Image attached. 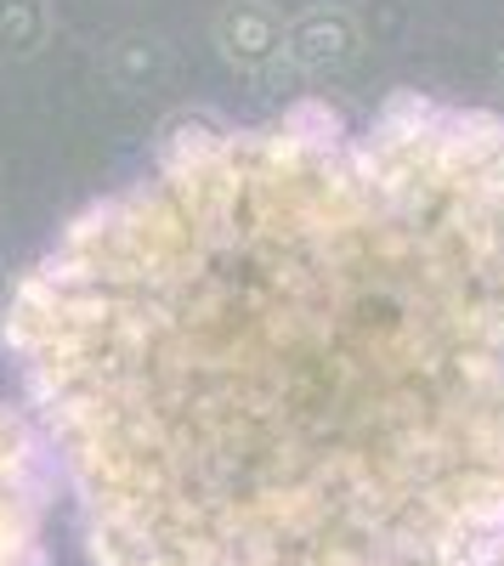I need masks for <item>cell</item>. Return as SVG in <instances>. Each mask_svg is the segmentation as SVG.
<instances>
[{"label":"cell","mask_w":504,"mask_h":566,"mask_svg":"<svg viewBox=\"0 0 504 566\" xmlns=\"http://www.w3.org/2000/svg\"><path fill=\"white\" fill-rule=\"evenodd\" d=\"M504 119L210 125L97 199L7 352L97 566H437L504 522Z\"/></svg>","instance_id":"cell-1"},{"label":"cell","mask_w":504,"mask_h":566,"mask_svg":"<svg viewBox=\"0 0 504 566\" xmlns=\"http://www.w3.org/2000/svg\"><path fill=\"white\" fill-rule=\"evenodd\" d=\"M0 566H40L34 437L7 402H0Z\"/></svg>","instance_id":"cell-2"},{"label":"cell","mask_w":504,"mask_h":566,"mask_svg":"<svg viewBox=\"0 0 504 566\" xmlns=\"http://www.w3.org/2000/svg\"><path fill=\"white\" fill-rule=\"evenodd\" d=\"M498 85H504V57H498Z\"/></svg>","instance_id":"cell-3"}]
</instances>
